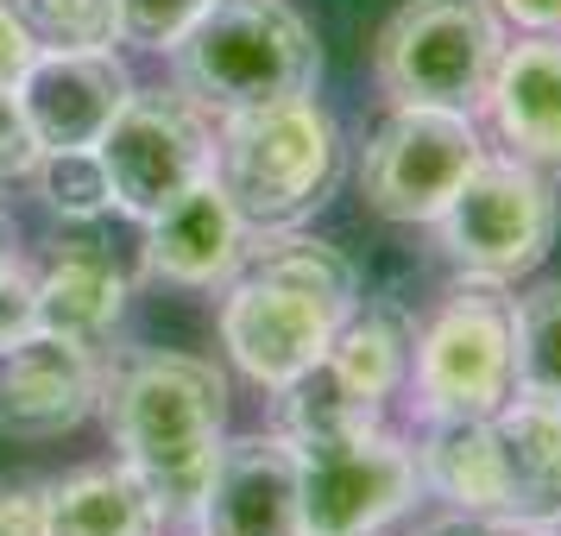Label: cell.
<instances>
[{
    "label": "cell",
    "instance_id": "9a60e30c",
    "mask_svg": "<svg viewBox=\"0 0 561 536\" xmlns=\"http://www.w3.org/2000/svg\"><path fill=\"white\" fill-rule=\"evenodd\" d=\"M480 107L511 158L561 178V32H524L505 45Z\"/></svg>",
    "mask_w": 561,
    "mask_h": 536
},
{
    "label": "cell",
    "instance_id": "603a6c76",
    "mask_svg": "<svg viewBox=\"0 0 561 536\" xmlns=\"http://www.w3.org/2000/svg\"><path fill=\"white\" fill-rule=\"evenodd\" d=\"M38 52H107L121 38L114 0H0Z\"/></svg>",
    "mask_w": 561,
    "mask_h": 536
},
{
    "label": "cell",
    "instance_id": "44dd1931",
    "mask_svg": "<svg viewBox=\"0 0 561 536\" xmlns=\"http://www.w3.org/2000/svg\"><path fill=\"white\" fill-rule=\"evenodd\" d=\"M379 410L385 404L359 398V391L334 373L329 360H316V366H304L290 385H278V435H290V442L373 430V423H379Z\"/></svg>",
    "mask_w": 561,
    "mask_h": 536
},
{
    "label": "cell",
    "instance_id": "ba28073f",
    "mask_svg": "<svg viewBox=\"0 0 561 536\" xmlns=\"http://www.w3.org/2000/svg\"><path fill=\"white\" fill-rule=\"evenodd\" d=\"M95 158H102L107 178V208H121L133 221H152L158 208L178 203L215 164L208 107L190 102L183 89H133L121 114L107 121Z\"/></svg>",
    "mask_w": 561,
    "mask_h": 536
},
{
    "label": "cell",
    "instance_id": "30bf717a",
    "mask_svg": "<svg viewBox=\"0 0 561 536\" xmlns=\"http://www.w3.org/2000/svg\"><path fill=\"white\" fill-rule=\"evenodd\" d=\"M485 158V139L473 114L460 107H391L359 158V196L379 221L423 228L455 196L467 171Z\"/></svg>",
    "mask_w": 561,
    "mask_h": 536
},
{
    "label": "cell",
    "instance_id": "1f68e13d",
    "mask_svg": "<svg viewBox=\"0 0 561 536\" xmlns=\"http://www.w3.org/2000/svg\"><path fill=\"white\" fill-rule=\"evenodd\" d=\"M0 253H13V221L0 215Z\"/></svg>",
    "mask_w": 561,
    "mask_h": 536
},
{
    "label": "cell",
    "instance_id": "83f0119b",
    "mask_svg": "<svg viewBox=\"0 0 561 536\" xmlns=\"http://www.w3.org/2000/svg\"><path fill=\"white\" fill-rule=\"evenodd\" d=\"M410 536H517V531H511V524H499V517H480V511L442 505L435 517H416V524H410Z\"/></svg>",
    "mask_w": 561,
    "mask_h": 536
},
{
    "label": "cell",
    "instance_id": "ac0fdd59",
    "mask_svg": "<svg viewBox=\"0 0 561 536\" xmlns=\"http://www.w3.org/2000/svg\"><path fill=\"white\" fill-rule=\"evenodd\" d=\"M127 309V272L114 265L102 240H57L51 265L38 278V329L70 334V341H102Z\"/></svg>",
    "mask_w": 561,
    "mask_h": 536
},
{
    "label": "cell",
    "instance_id": "d6a6232c",
    "mask_svg": "<svg viewBox=\"0 0 561 536\" xmlns=\"http://www.w3.org/2000/svg\"><path fill=\"white\" fill-rule=\"evenodd\" d=\"M517 536H561V524H549V531H517Z\"/></svg>",
    "mask_w": 561,
    "mask_h": 536
},
{
    "label": "cell",
    "instance_id": "7c38bea8",
    "mask_svg": "<svg viewBox=\"0 0 561 536\" xmlns=\"http://www.w3.org/2000/svg\"><path fill=\"white\" fill-rule=\"evenodd\" d=\"M127 95L133 77L114 52H38L13 89L38 152H95Z\"/></svg>",
    "mask_w": 561,
    "mask_h": 536
},
{
    "label": "cell",
    "instance_id": "7402d4cb",
    "mask_svg": "<svg viewBox=\"0 0 561 536\" xmlns=\"http://www.w3.org/2000/svg\"><path fill=\"white\" fill-rule=\"evenodd\" d=\"M511 373H517V391L561 398V278L511 297Z\"/></svg>",
    "mask_w": 561,
    "mask_h": 536
},
{
    "label": "cell",
    "instance_id": "d6986e66",
    "mask_svg": "<svg viewBox=\"0 0 561 536\" xmlns=\"http://www.w3.org/2000/svg\"><path fill=\"white\" fill-rule=\"evenodd\" d=\"M164 511H158L152 486L121 467H82L70 480L45 492V531L51 536H158Z\"/></svg>",
    "mask_w": 561,
    "mask_h": 536
},
{
    "label": "cell",
    "instance_id": "4fadbf2b",
    "mask_svg": "<svg viewBox=\"0 0 561 536\" xmlns=\"http://www.w3.org/2000/svg\"><path fill=\"white\" fill-rule=\"evenodd\" d=\"M203 536H304V480H297V442L290 435H240L221 442L196 505Z\"/></svg>",
    "mask_w": 561,
    "mask_h": 536
},
{
    "label": "cell",
    "instance_id": "7a4b0ae2",
    "mask_svg": "<svg viewBox=\"0 0 561 536\" xmlns=\"http://www.w3.org/2000/svg\"><path fill=\"white\" fill-rule=\"evenodd\" d=\"M107 435L164 517H196L228 430V379L196 354H133L102 379Z\"/></svg>",
    "mask_w": 561,
    "mask_h": 536
},
{
    "label": "cell",
    "instance_id": "f546056e",
    "mask_svg": "<svg viewBox=\"0 0 561 536\" xmlns=\"http://www.w3.org/2000/svg\"><path fill=\"white\" fill-rule=\"evenodd\" d=\"M0 536H51L45 531V499L20 486V492H0Z\"/></svg>",
    "mask_w": 561,
    "mask_h": 536
},
{
    "label": "cell",
    "instance_id": "484cf974",
    "mask_svg": "<svg viewBox=\"0 0 561 536\" xmlns=\"http://www.w3.org/2000/svg\"><path fill=\"white\" fill-rule=\"evenodd\" d=\"M38 329V278L13 253H0V347Z\"/></svg>",
    "mask_w": 561,
    "mask_h": 536
},
{
    "label": "cell",
    "instance_id": "8992f818",
    "mask_svg": "<svg viewBox=\"0 0 561 536\" xmlns=\"http://www.w3.org/2000/svg\"><path fill=\"white\" fill-rule=\"evenodd\" d=\"M430 228L442 233V247H448L460 272L517 284L530 278L556 247V228H561L556 178L511 152H485Z\"/></svg>",
    "mask_w": 561,
    "mask_h": 536
},
{
    "label": "cell",
    "instance_id": "f1b7e54d",
    "mask_svg": "<svg viewBox=\"0 0 561 536\" xmlns=\"http://www.w3.org/2000/svg\"><path fill=\"white\" fill-rule=\"evenodd\" d=\"M32 57H38V45H32L26 26L0 7V89H20V77L32 70Z\"/></svg>",
    "mask_w": 561,
    "mask_h": 536
},
{
    "label": "cell",
    "instance_id": "8fae6325",
    "mask_svg": "<svg viewBox=\"0 0 561 536\" xmlns=\"http://www.w3.org/2000/svg\"><path fill=\"white\" fill-rule=\"evenodd\" d=\"M102 404V360L89 341L32 329L0 347V435L51 442Z\"/></svg>",
    "mask_w": 561,
    "mask_h": 536
},
{
    "label": "cell",
    "instance_id": "4dcf8cb0",
    "mask_svg": "<svg viewBox=\"0 0 561 536\" xmlns=\"http://www.w3.org/2000/svg\"><path fill=\"white\" fill-rule=\"evenodd\" d=\"M492 7L517 32H561V0H492Z\"/></svg>",
    "mask_w": 561,
    "mask_h": 536
},
{
    "label": "cell",
    "instance_id": "4316f807",
    "mask_svg": "<svg viewBox=\"0 0 561 536\" xmlns=\"http://www.w3.org/2000/svg\"><path fill=\"white\" fill-rule=\"evenodd\" d=\"M32 164H38V139H32L20 102H13V89H0V190L13 178H32Z\"/></svg>",
    "mask_w": 561,
    "mask_h": 536
},
{
    "label": "cell",
    "instance_id": "2e32d148",
    "mask_svg": "<svg viewBox=\"0 0 561 536\" xmlns=\"http://www.w3.org/2000/svg\"><path fill=\"white\" fill-rule=\"evenodd\" d=\"M492 430L505 442V524L549 531L561 524V398L556 391H511L492 410Z\"/></svg>",
    "mask_w": 561,
    "mask_h": 536
},
{
    "label": "cell",
    "instance_id": "277c9868",
    "mask_svg": "<svg viewBox=\"0 0 561 536\" xmlns=\"http://www.w3.org/2000/svg\"><path fill=\"white\" fill-rule=\"evenodd\" d=\"M171 70L190 102H203L208 114H233L316 95L322 45L304 13L284 0H215L171 45Z\"/></svg>",
    "mask_w": 561,
    "mask_h": 536
},
{
    "label": "cell",
    "instance_id": "3957f363",
    "mask_svg": "<svg viewBox=\"0 0 561 536\" xmlns=\"http://www.w3.org/2000/svg\"><path fill=\"white\" fill-rule=\"evenodd\" d=\"M215 183L253 233L297 228L341 183V127L316 95L233 107L215 127Z\"/></svg>",
    "mask_w": 561,
    "mask_h": 536
},
{
    "label": "cell",
    "instance_id": "5b68a950",
    "mask_svg": "<svg viewBox=\"0 0 561 536\" xmlns=\"http://www.w3.org/2000/svg\"><path fill=\"white\" fill-rule=\"evenodd\" d=\"M505 52V20L492 0H404L379 32V89L391 107H460L485 102V82Z\"/></svg>",
    "mask_w": 561,
    "mask_h": 536
},
{
    "label": "cell",
    "instance_id": "6da1fadb",
    "mask_svg": "<svg viewBox=\"0 0 561 536\" xmlns=\"http://www.w3.org/2000/svg\"><path fill=\"white\" fill-rule=\"evenodd\" d=\"M354 304L359 278L329 240H309L297 228L253 233L247 272L228 284L221 304V347L253 385L278 391L329 354Z\"/></svg>",
    "mask_w": 561,
    "mask_h": 536
},
{
    "label": "cell",
    "instance_id": "ffe728a7",
    "mask_svg": "<svg viewBox=\"0 0 561 536\" xmlns=\"http://www.w3.org/2000/svg\"><path fill=\"white\" fill-rule=\"evenodd\" d=\"M410 347H416V322L398 304H354V316L334 329L322 360L354 385L359 398L385 404L410 379Z\"/></svg>",
    "mask_w": 561,
    "mask_h": 536
},
{
    "label": "cell",
    "instance_id": "cb8c5ba5",
    "mask_svg": "<svg viewBox=\"0 0 561 536\" xmlns=\"http://www.w3.org/2000/svg\"><path fill=\"white\" fill-rule=\"evenodd\" d=\"M38 190H45V208L64 215V221H95L107 208V178L95 152H38Z\"/></svg>",
    "mask_w": 561,
    "mask_h": 536
},
{
    "label": "cell",
    "instance_id": "5bb4252c",
    "mask_svg": "<svg viewBox=\"0 0 561 536\" xmlns=\"http://www.w3.org/2000/svg\"><path fill=\"white\" fill-rule=\"evenodd\" d=\"M247 253H253V228L240 221V208L228 203L215 171L146 221V278L152 284L215 290L247 272Z\"/></svg>",
    "mask_w": 561,
    "mask_h": 536
},
{
    "label": "cell",
    "instance_id": "9c48e42d",
    "mask_svg": "<svg viewBox=\"0 0 561 536\" xmlns=\"http://www.w3.org/2000/svg\"><path fill=\"white\" fill-rule=\"evenodd\" d=\"M297 480H304V536H379L423 499L416 448L385 423L297 442Z\"/></svg>",
    "mask_w": 561,
    "mask_h": 536
},
{
    "label": "cell",
    "instance_id": "e0dca14e",
    "mask_svg": "<svg viewBox=\"0 0 561 536\" xmlns=\"http://www.w3.org/2000/svg\"><path fill=\"white\" fill-rule=\"evenodd\" d=\"M416 474H423L430 499L505 524L511 480H505V442L492 430V417H423Z\"/></svg>",
    "mask_w": 561,
    "mask_h": 536
},
{
    "label": "cell",
    "instance_id": "d4e9b609",
    "mask_svg": "<svg viewBox=\"0 0 561 536\" xmlns=\"http://www.w3.org/2000/svg\"><path fill=\"white\" fill-rule=\"evenodd\" d=\"M114 7H121V38L146 52H171L215 0H114Z\"/></svg>",
    "mask_w": 561,
    "mask_h": 536
},
{
    "label": "cell",
    "instance_id": "52a82bcc",
    "mask_svg": "<svg viewBox=\"0 0 561 536\" xmlns=\"http://www.w3.org/2000/svg\"><path fill=\"white\" fill-rule=\"evenodd\" d=\"M410 379L423 417H492L517 391L511 373V290L499 278L460 272L448 304L435 309L416 347Z\"/></svg>",
    "mask_w": 561,
    "mask_h": 536
}]
</instances>
